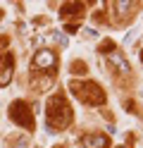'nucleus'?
Masks as SVG:
<instances>
[{
    "instance_id": "f257e3e1",
    "label": "nucleus",
    "mask_w": 143,
    "mask_h": 148,
    "mask_svg": "<svg viewBox=\"0 0 143 148\" xmlns=\"http://www.w3.org/2000/svg\"><path fill=\"white\" fill-rule=\"evenodd\" d=\"M45 117H48V124L53 129H64L72 119L69 108L64 105V98L62 96H55L53 100H48V110H45Z\"/></svg>"
},
{
    "instance_id": "f03ea898",
    "label": "nucleus",
    "mask_w": 143,
    "mask_h": 148,
    "mask_svg": "<svg viewBox=\"0 0 143 148\" xmlns=\"http://www.w3.org/2000/svg\"><path fill=\"white\" fill-rule=\"evenodd\" d=\"M72 93L79 100L91 103V105H100L105 100V93L100 91L98 84H93V81H91V84H79V81H74V84H72Z\"/></svg>"
},
{
    "instance_id": "7ed1b4c3",
    "label": "nucleus",
    "mask_w": 143,
    "mask_h": 148,
    "mask_svg": "<svg viewBox=\"0 0 143 148\" xmlns=\"http://www.w3.org/2000/svg\"><path fill=\"white\" fill-rule=\"evenodd\" d=\"M10 119L19 127H24V129H34V115H31V110H29V105L24 100H14L10 105Z\"/></svg>"
},
{
    "instance_id": "20e7f679",
    "label": "nucleus",
    "mask_w": 143,
    "mask_h": 148,
    "mask_svg": "<svg viewBox=\"0 0 143 148\" xmlns=\"http://www.w3.org/2000/svg\"><path fill=\"white\" fill-rule=\"evenodd\" d=\"M34 67H36V69H50V67H55V53H50V50H38V53L34 55Z\"/></svg>"
},
{
    "instance_id": "39448f33",
    "label": "nucleus",
    "mask_w": 143,
    "mask_h": 148,
    "mask_svg": "<svg viewBox=\"0 0 143 148\" xmlns=\"http://www.w3.org/2000/svg\"><path fill=\"white\" fill-rule=\"evenodd\" d=\"M83 148H107V138L103 134H86L83 136Z\"/></svg>"
},
{
    "instance_id": "423d86ee",
    "label": "nucleus",
    "mask_w": 143,
    "mask_h": 148,
    "mask_svg": "<svg viewBox=\"0 0 143 148\" xmlns=\"http://www.w3.org/2000/svg\"><path fill=\"white\" fill-rule=\"evenodd\" d=\"M107 60H110L119 72H129V62H127V58H124L119 50H110V53H107Z\"/></svg>"
},
{
    "instance_id": "0eeeda50",
    "label": "nucleus",
    "mask_w": 143,
    "mask_h": 148,
    "mask_svg": "<svg viewBox=\"0 0 143 148\" xmlns=\"http://www.w3.org/2000/svg\"><path fill=\"white\" fill-rule=\"evenodd\" d=\"M10 79H12V58H5L0 64V86H5Z\"/></svg>"
},
{
    "instance_id": "6e6552de",
    "label": "nucleus",
    "mask_w": 143,
    "mask_h": 148,
    "mask_svg": "<svg viewBox=\"0 0 143 148\" xmlns=\"http://www.w3.org/2000/svg\"><path fill=\"white\" fill-rule=\"evenodd\" d=\"M43 41H45V43H60V45H67V36H62L60 31H50V34H43Z\"/></svg>"
},
{
    "instance_id": "1a4fd4ad",
    "label": "nucleus",
    "mask_w": 143,
    "mask_h": 148,
    "mask_svg": "<svg viewBox=\"0 0 143 148\" xmlns=\"http://www.w3.org/2000/svg\"><path fill=\"white\" fill-rule=\"evenodd\" d=\"M12 148H31V141H29L26 136H22V138H17V143Z\"/></svg>"
},
{
    "instance_id": "9d476101",
    "label": "nucleus",
    "mask_w": 143,
    "mask_h": 148,
    "mask_svg": "<svg viewBox=\"0 0 143 148\" xmlns=\"http://www.w3.org/2000/svg\"><path fill=\"white\" fill-rule=\"evenodd\" d=\"M76 7H79V5H64V7H62V17H67V14H74V12H79Z\"/></svg>"
},
{
    "instance_id": "9b49d317",
    "label": "nucleus",
    "mask_w": 143,
    "mask_h": 148,
    "mask_svg": "<svg viewBox=\"0 0 143 148\" xmlns=\"http://www.w3.org/2000/svg\"><path fill=\"white\" fill-rule=\"evenodd\" d=\"M114 7H117V12L122 14V12H127V7H131V3L127 0V3H114Z\"/></svg>"
},
{
    "instance_id": "f8f14e48",
    "label": "nucleus",
    "mask_w": 143,
    "mask_h": 148,
    "mask_svg": "<svg viewBox=\"0 0 143 148\" xmlns=\"http://www.w3.org/2000/svg\"><path fill=\"white\" fill-rule=\"evenodd\" d=\"M133 36H136V29H131V31L127 34V38H124V43H131V38H133Z\"/></svg>"
}]
</instances>
